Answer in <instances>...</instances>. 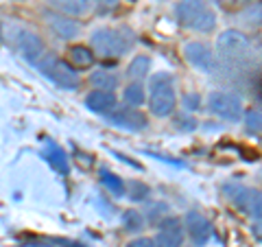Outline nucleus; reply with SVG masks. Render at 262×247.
I'll return each instance as SVG.
<instances>
[{"mask_svg": "<svg viewBox=\"0 0 262 247\" xmlns=\"http://www.w3.org/2000/svg\"><path fill=\"white\" fill-rule=\"evenodd\" d=\"M149 193H151V188L146 186L144 182H138V179H134V182H129V186H125V195L129 197L131 201L149 199Z\"/></svg>", "mask_w": 262, "mask_h": 247, "instance_id": "nucleus-22", "label": "nucleus"}, {"mask_svg": "<svg viewBox=\"0 0 262 247\" xmlns=\"http://www.w3.org/2000/svg\"><path fill=\"white\" fill-rule=\"evenodd\" d=\"M184 55H186V59L190 61L192 68H196L199 72L210 75V72H214V68H216V55L206 42H188L184 46Z\"/></svg>", "mask_w": 262, "mask_h": 247, "instance_id": "nucleus-8", "label": "nucleus"}, {"mask_svg": "<svg viewBox=\"0 0 262 247\" xmlns=\"http://www.w3.org/2000/svg\"><path fill=\"white\" fill-rule=\"evenodd\" d=\"M175 18L182 27L196 33H210L216 27V15L208 0H179L175 5Z\"/></svg>", "mask_w": 262, "mask_h": 247, "instance_id": "nucleus-1", "label": "nucleus"}, {"mask_svg": "<svg viewBox=\"0 0 262 247\" xmlns=\"http://www.w3.org/2000/svg\"><path fill=\"white\" fill-rule=\"evenodd\" d=\"M57 11H61L66 15H83L88 11L85 0H48Z\"/></svg>", "mask_w": 262, "mask_h": 247, "instance_id": "nucleus-19", "label": "nucleus"}, {"mask_svg": "<svg viewBox=\"0 0 262 247\" xmlns=\"http://www.w3.org/2000/svg\"><path fill=\"white\" fill-rule=\"evenodd\" d=\"M94 59H96V55L92 53V48H88V46L77 44V46H70V48H68V64H70L75 70L92 68Z\"/></svg>", "mask_w": 262, "mask_h": 247, "instance_id": "nucleus-15", "label": "nucleus"}, {"mask_svg": "<svg viewBox=\"0 0 262 247\" xmlns=\"http://www.w3.org/2000/svg\"><path fill=\"white\" fill-rule=\"evenodd\" d=\"M122 228L127 232H140V230H144V217L138 210H127L122 215Z\"/></svg>", "mask_w": 262, "mask_h": 247, "instance_id": "nucleus-23", "label": "nucleus"}, {"mask_svg": "<svg viewBox=\"0 0 262 247\" xmlns=\"http://www.w3.org/2000/svg\"><path fill=\"white\" fill-rule=\"evenodd\" d=\"M208 110L223 120L238 122L243 116V101H241V96H236L232 92L216 90V92H212L208 96Z\"/></svg>", "mask_w": 262, "mask_h": 247, "instance_id": "nucleus-7", "label": "nucleus"}, {"mask_svg": "<svg viewBox=\"0 0 262 247\" xmlns=\"http://www.w3.org/2000/svg\"><path fill=\"white\" fill-rule=\"evenodd\" d=\"M186 230H188V234L192 236V241L194 245H206L210 241V236H212V223L201 215V212H196V210H190V212H186Z\"/></svg>", "mask_w": 262, "mask_h": 247, "instance_id": "nucleus-10", "label": "nucleus"}, {"mask_svg": "<svg viewBox=\"0 0 262 247\" xmlns=\"http://www.w3.org/2000/svg\"><path fill=\"white\" fill-rule=\"evenodd\" d=\"M245 127H247L249 134H260V127H262V114L258 108H251L247 114H245Z\"/></svg>", "mask_w": 262, "mask_h": 247, "instance_id": "nucleus-24", "label": "nucleus"}, {"mask_svg": "<svg viewBox=\"0 0 262 247\" xmlns=\"http://www.w3.org/2000/svg\"><path fill=\"white\" fill-rule=\"evenodd\" d=\"M85 108L96 114H110L118 108V98L114 92H107V90H92L85 96Z\"/></svg>", "mask_w": 262, "mask_h": 247, "instance_id": "nucleus-13", "label": "nucleus"}, {"mask_svg": "<svg viewBox=\"0 0 262 247\" xmlns=\"http://www.w3.org/2000/svg\"><path fill=\"white\" fill-rule=\"evenodd\" d=\"M225 193L227 197L234 201V205L238 208L245 215H249L251 219H256V223L262 217V197L260 191L256 188H247V186H241V184H227L225 186Z\"/></svg>", "mask_w": 262, "mask_h": 247, "instance_id": "nucleus-6", "label": "nucleus"}, {"mask_svg": "<svg viewBox=\"0 0 262 247\" xmlns=\"http://www.w3.org/2000/svg\"><path fill=\"white\" fill-rule=\"evenodd\" d=\"M122 98H125V103L129 108H140V105L146 101V92H144L142 84H138V81L129 84L125 88V92H122Z\"/></svg>", "mask_w": 262, "mask_h": 247, "instance_id": "nucleus-20", "label": "nucleus"}, {"mask_svg": "<svg viewBox=\"0 0 262 247\" xmlns=\"http://www.w3.org/2000/svg\"><path fill=\"white\" fill-rule=\"evenodd\" d=\"M127 247H153V241L146 236H140V238H134V241H129Z\"/></svg>", "mask_w": 262, "mask_h": 247, "instance_id": "nucleus-26", "label": "nucleus"}, {"mask_svg": "<svg viewBox=\"0 0 262 247\" xmlns=\"http://www.w3.org/2000/svg\"><path fill=\"white\" fill-rule=\"evenodd\" d=\"M107 120H110V125L122 127V129H127V131H142L146 127V116L138 112L136 108L114 110V114H110Z\"/></svg>", "mask_w": 262, "mask_h": 247, "instance_id": "nucleus-11", "label": "nucleus"}, {"mask_svg": "<svg viewBox=\"0 0 262 247\" xmlns=\"http://www.w3.org/2000/svg\"><path fill=\"white\" fill-rule=\"evenodd\" d=\"M101 182L105 184V188H107L114 197H122V195H125V182H122L118 175H114L112 171L101 169Z\"/></svg>", "mask_w": 262, "mask_h": 247, "instance_id": "nucleus-21", "label": "nucleus"}, {"mask_svg": "<svg viewBox=\"0 0 262 247\" xmlns=\"http://www.w3.org/2000/svg\"><path fill=\"white\" fill-rule=\"evenodd\" d=\"M15 46H18L20 55L27 61H37L39 57L44 55V42L39 39V35H35V33H31V31H18Z\"/></svg>", "mask_w": 262, "mask_h": 247, "instance_id": "nucleus-12", "label": "nucleus"}, {"mask_svg": "<svg viewBox=\"0 0 262 247\" xmlns=\"http://www.w3.org/2000/svg\"><path fill=\"white\" fill-rule=\"evenodd\" d=\"M48 27L51 31L55 33L59 39H66V42H70V39H77L79 33H81V24L75 22L72 18H66V15H48Z\"/></svg>", "mask_w": 262, "mask_h": 247, "instance_id": "nucleus-14", "label": "nucleus"}, {"mask_svg": "<svg viewBox=\"0 0 262 247\" xmlns=\"http://www.w3.org/2000/svg\"><path fill=\"white\" fill-rule=\"evenodd\" d=\"M90 44H92L94 55L110 57V59H118L129 51V42L125 39V35H120L114 29H96L90 37Z\"/></svg>", "mask_w": 262, "mask_h": 247, "instance_id": "nucleus-5", "label": "nucleus"}, {"mask_svg": "<svg viewBox=\"0 0 262 247\" xmlns=\"http://www.w3.org/2000/svg\"><path fill=\"white\" fill-rule=\"evenodd\" d=\"M90 84H92L96 90H107V92H114L118 88V75L112 70H92L90 72Z\"/></svg>", "mask_w": 262, "mask_h": 247, "instance_id": "nucleus-17", "label": "nucleus"}, {"mask_svg": "<svg viewBox=\"0 0 262 247\" xmlns=\"http://www.w3.org/2000/svg\"><path fill=\"white\" fill-rule=\"evenodd\" d=\"M182 103H184V110L194 112V110L201 108V96H199V94H184Z\"/></svg>", "mask_w": 262, "mask_h": 247, "instance_id": "nucleus-25", "label": "nucleus"}, {"mask_svg": "<svg viewBox=\"0 0 262 247\" xmlns=\"http://www.w3.org/2000/svg\"><path fill=\"white\" fill-rule=\"evenodd\" d=\"M175 108H177V96H175L173 77L166 75V72L153 75L151 86H149V110H151V114L158 118H166L175 112Z\"/></svg>", "mask_w": 262, "mask_h": 247, "instance_id": "nucleus-2", "label": "nucleus"}, {"mask_svg": "<svg viewBox=\"0 0 262 247\" xmlns=\"http://www.w3.org/2000/svg\"><path fill=\"white\" fill-rule=\"evenodd\" d=\"M153 247H182L184 245V223L177 217H168L160 223V232L155 234Z\"/></svg>", "mask_w": 262, "mask_h": 247, "instance_id": "nucleus-9", "label": "nucleus"}, {"mask_svg": "<svg viewBox=\"0 0 262 247\" xmlns=\"http://www.w3.org/2000/svg\"><path fill=\"white\" fill-rule=\"evenodd\" d=\"M149 72H151V59L146 55H136L127 66V77L138 81V84L149 77Z\"/></svg>", "mask_w": 262, "mask_h": 247, "instance_id": "nucleus-18", "label": "nucleus"}, {"mask_svg": "<svg viewBox=\"0 0 262 247\" xmlns=\"http://www.w3.org/2000/svg\"><path fill=\"white\" fill-rule=\"evenodd\" d=\"M44 158L51 162V167L55 171H59L61 175H68L70 167H68V160H66V153L61 151V147H57L53 140H46V149H44Z\"/></svg>", "mask_w": 262, "mask_h": 247, "instance_id": "nucleus-16", "label": "nucleus"}, {"mask_svg": "<svg viewBox=\"0 0 262 247\" xmlns=\"http://www.w3.org/2000/svg\"><path fill=\"white\" fill-rule=\"evenodd\" d=\"M37 66H39V72H42L44 77H48L53 84L61 86L66 90H75L81 84L79 72L72 68L68 61L59 59L57 55H42L37 59Z\"/></svg>", "mask_w": 262, "mask_h": 247, "instance_id": "nucleus-4", "label": "nucleus"}, {"mask_svg": "<svg viewBox=\"0 0 262 247\" xmlns=\"http://www.w3.org/2000/svg\"><path fill=\"white\" fill-rule=\"evenodd\" d=\"M216 53L227 64H245L251 57V42L245 33L236 29H225L216 37Z\"/></svg>", "mask_w": 262, "mask_h": 247, "instance_id": "nucleus-3", "label": "nucleus"}]
</instances>
